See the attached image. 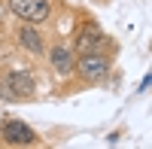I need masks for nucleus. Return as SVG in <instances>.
<instances>
[{"label": "nucleus", "instance_id": "1", "mask_svg": "<svg viewBox=\"0 0 152 149\" xmlns=\"http://www.w3.org/2000/svg\"><path fill=\"white\" fill-rule=\"evenodd\" d=\"M37 91V79L31 76L28 70H15L0 76V97L3 101H28Z\"/></svg>", "mask_w": 152, "mask_h": 149}, {"label": "nucleus", "instance_id": "2", "mask_svg": "<svg viewBox=\"0 0 152 149\" xmlns=\"http://www.w3.org/2000/svg\"><path fill=\"white\" fill-rule=\"evenodd\" d=\"M73 70L79 73L85 82H100V79L110 76V58H107L104 52H88V55H79V58H76Z\"/></svg>", "mask_w": 152, "mask_h": 149}, {"label": "nucleus", "instance_id": "3", "mask_svg": "<svg viewBox=\"0 0 152 149\" xmlns=\"http://www.w3.org/2000/svg\"><path fill=\"white\" fill-rule=\"evenodd\" d=\"M9 12L18 15L21 21H31V24H40L52 15V0H9Z\"/></svg>", "mask_w": 152, "mask_h": 149}, {"label": "nucleus", "instance_id": "4", "mask_svg": "<svg viewBox=\"0 0 152 149\" xmlns=\"http://www.w3.org/2000/svg\"><path fill=\"white\" fill-rule=\"evenodd\" d=\"M104 46H107V37H104V31H100L94 21H85L82 28L76 31V37H73V52H79V55L104 52Z\"/></svg>", "mask_w": 152, "mask_h": 149}, {"label": "nucleus", "instance_id": "5", "mask_svg": "<svg viewBox=\"0 0 152 149\" xmlns=\"http://www.w3.org/2000/svg\"><path fill=\"white\" fill-rule=\"evenodd\" d=\"M0 134H3V140H6L9 146H31V143H37L34 128L28 125V122H21V119H9V122H3Z\"/></svg>", "mask_w": 152, "mask_h": 149}, {"label": "nucleus", "instance_id": "6", "mask_svg": "<svg viewBox=\"0 0 152 149\" xmlns=\"http://www.w3.org/2000/svg\"><path fill=\"white\" fill-rule=\"evenodd\" d=\"M15 40H18V46L24 49V52H31V55H43V52H46L43 34H40V28H37V24H31V21H24L21 28H18Z\"/></svg>", "mask_w": 152, "mask_h": 149}, {"label": "nucleus", "instance_id": "7", "mask_svg": "<svg viewBox=\"0 0 152 149\" xmlns=\"http://www.w3.org/2000/svg\"><path fill=\"white\" fill-rule=\"evenodd\" d=\"M49 64H52V70L58 73V76L70 73V70H73V64H76L73 46H67V43H55L52 49H49Z\"/></svg>", "mask_w": 152, "mask_h": 149}, {"label": "nucleus", "instance_id": "8", "mask_svg": "<svg viewBox=\"0 0 152 149\" xmlns=\"http://www.w3.org/2000/svg\"><path fill=\"white\" fill-rule=\"evenodd\" d=\"M0 128H3V119H0Z\"/></svg>", "mask_w": 152, "mask_h": 149}]
</instances>
